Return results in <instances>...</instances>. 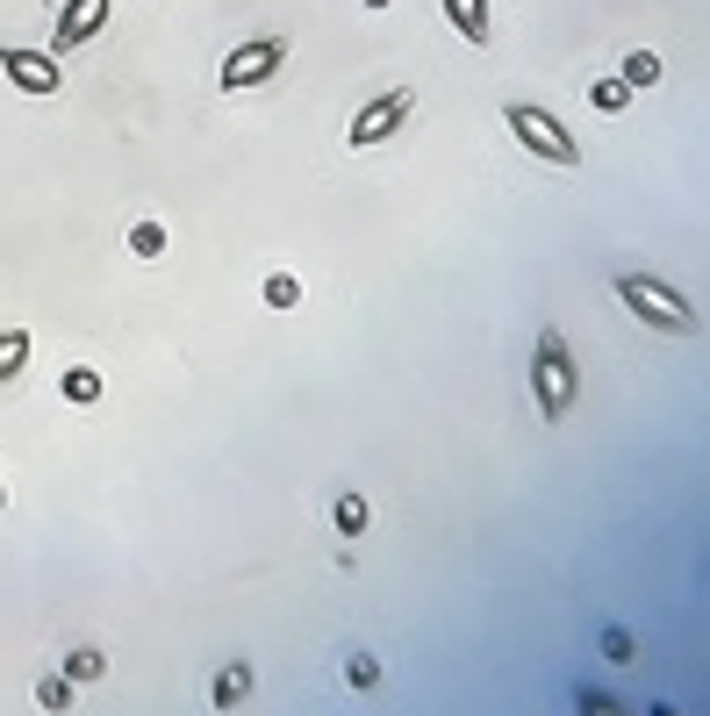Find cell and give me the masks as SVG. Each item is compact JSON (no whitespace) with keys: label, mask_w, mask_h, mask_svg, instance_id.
<instances>
[{"label":"cell","mask_w":710,"mask_h":716,"mask_svg":"<svg viewBox=\"0 0 710 716\" xmlns=\"http://www.w3.org/2000/svg\"><path fill=\"white\" fill-rule=\"evenodd\" d=\"M617 301L639 316L646 330H660V337H696V301H682L668 280H646V273H617Z\"/></svg>","instance_id":"obj_1"},{"label":"cell","mask_w":710,"mask_h":716,"mask_svg":"<svg viewBox=\"0 0 710 716\" xmlns=\"http://www.w3.org/2000/svg\"><path fill=\"white\" fill-rule=\"evenodd\" d=\"M574 351L560 330H538V351H531V387H538V416L546 423H560V416L574 409Z\"/></svg>","instance_id":"obj_2"},{"label":"cell","mask_w":710,"mask_h":716,"mask_svg":"<svg viewBox=\"0 0 710 716\" xmlns=\"http://www.w3.org/2000/svg\"><path fill=\"white\" fill-rule=\"evenodd\" d=\"M503 122H510V137H517L538 165H582V144L567 137V122H560V115H546V108H531V101H510Z\"/></svg>","instance_id":"obj_3"},{"label":"cell","mask_w":710,"mask_h":716,"mask_svg":"<svg viewBox=\"0 0 710 716\" xmlns=\"http://www.w3.org/2000/svg\"><path fill=\"white\" fill-rule=\"evenodd\" d=\"M409 115H416V94H409V86H395V94H374V101H366L359 115H352L345 144H352V151H374V144H388Z\"/></svg>","instance_id":"obj_4"},{"label":"cell","mask_w":710,"mask_h":716,"mask_svg":"<svg viewBox=\"0 0 710 716\" xmlns=\"http://www.w3.org/2000/svg\"><path fill=\"white\" fill-rule=\"evenodd\" d=\"M287 65V44L280 36H252V44H237V51L223 58V94H244V86H259V79H273V72Z\"/></svg>","instance_id":"obj_5"},{"label":"cell","mask_w":710,"mask_h":716,"mask_svg":"<svg viewBox=\"0 0 710 716\" xmlns=\"http://www.w3.org/2000/svg\"><path fill=\"white\" fill-rule=\"evenodd\" d=\"M0 72L22 86V94H36V101H51L58 86H65V72H58V58H44V51H22V44H8L0 51Z\"/></svg>","instance_id":"obj_6"},{"label":"cell","mask_w":710,"mask_h":716,"mask_svg":"<svg viewBox=\"0 0 710 716\" xmlns=\"http://www.w3.org/2000/svg\"><path fill=\"white\" fill-rule=\"evenodd\" d=\"M94 29H108V0H65V15H58V29H51V58L94 44Z\"/></svg>","instance_id":"obj_7"},{"label":"cell","mask_w":710,"mask_h":716,"mask_svg":"<svg viewBox=\"0 0 710 716\" xmlns=\"http://www.w3.org/2000/svg\"><path fill=\"white\" fill-rule=\"evenodd\" d=\"M438 8H445V22L467 36L474 51H488V29H495V22H488V0H438Z\"/></svg>","instance_id":"obj_8"},{"label":"cell","mask_w":710,"mask_h":716,"mask_svg":"<svg viewBox=\"0 0 710 716\" xmlns=\"http://www.w3.org/2000/svg\"><path fill=\"white\" fill-rule=\"evenodd\" d=\"M58 387H65V402H72V409H94V402H101V373H94V366H72V373L58 380Z\"/></svg>","instance_id":"obj_9"},{"label":"cell","mask_w":710,"mask_h":716,"mask_svg":"<svg viewBox=\"0 0 710 716\" xmlns=\"http://www.w3.org/2000/svg\"><path fill=\"white\" fill-rule=\"evenodd\" d=\"M29 366V330H0V387Z\"/></svg>","instance_id":"obj_10"},{"label":"cell","mask_w":710,"mask_h":716,"mask_svg":"<svg viewBox=\"0 0 710 716\" xmlns=\"http://www.w3.org/2000/svg\"><path fill=\"white\" fill-rule=\"evenodd\" d=\"M589 108H596V115H624V108H632V86H624V79H596Z\"/></svg>","instance_id":"obj_11"},{"label":"cell","mask_w":710,"mask_h":716,"mask_svg":"<svg viewBox=\"0 0 710 716\" xmlns=\"http://www.w3.org/2000/svg\"><path fill=\"white\" fill-rule=\"evenodd\" d=\"M252 695V666H223L216 674V709H230V702H244Z\"/></svg>","instance_id":"obj_12"},{"label":"cell","mask_w":710,"mask_h":716,"mask_svg":"<svg viewBox=\"0 0 710 716\" xmlns=\"http://www.w3.org/2000/svg\"><path fill=\"white\" fill-rule=\"evenodd\" d=\"M259 294H266V308H302V280L295 273H273Z\"/></svg>","instance_id":"obj_13"},{"label":"cell","mask_w":710,"mask_h":716,"mask_svg":"<svg viewBox=\"0 0 710 716\" xmlns=\"http://www.w3.org/2000/svg\"><path fill=\"white\" fill-rule=\"evenodd\" d=\"M660 79V58L653 51H632L624 58V86H632V94H639V86H653Z\"/></svg>","instance_id":"obj_14"},{"label":"cell","mask_w":710,"mask_h":716,"mask_svg":"<svg viewBox=\"0 0 710 716\" xmlns=\"http://www.w3.org/2000/svg\"><path fill=\"white\" fill-rule=\"evenodd\" d=\"M130 251L158 258V251H166V222H137V230H130Z\"/></svg>","instance_id":"obj_15"},{"label":"cell","mask_w":710,"mask_h":716,"mask_svg":"<svg viewBox=\"0 0 710 716\" xmlns=\"http://www.w3.org/2000/svg\"><path fill=\"white\" fill-rule=\"evenodd\" d=\"M338 530H345V538L366 530V495H338Z\"/></svg>","instance_id":"obj_16"},{"label":"cell","mask_w":710,"mask_h":716,"mask_svg":"<svg viewBox=\"0 0 710 716\" xmlns=\"http://www.w3.org/2000/svg\"><path fill=\"white\" fill-rule=\"evenodd\" d=\"M345 681H352V688H374V681H381V666H374V652H352V659H345Z\"/></svg>","instance_id":"obj_17"},{"label":"cell","mask_w":710,"mask_h":716,"mask_svg":"<svg viewBox=\"0 0 710 716\" xmlns=\"http://www.w3.org/2000/svg\"><path fill=\"white\" fill-rule=\"evenodd\" d=\"M632 652H639V645H632V631H603V659L610 666H632Z\"/></svg>","instance_id":"obj_18"},{"label":"cell","mask_w":710,"mask_h":716,"mask_svg":"<svg viewBox=\"0 0 710 716\" xmlns=\"http://www.w3.org/2000/svg\"><path fill=\"white\" fill-rule=\"evenodd\" d=\"M65 695H72L65 681H44V688H36V702H44V709H65Z\"/></svg>","instance_id":"obj_19"},{"label":"cell","mask_w":710,"mask_h":716,"mask_svg":"<svg viewBox=\"0 0 710 716\" xmlns=\"http://www.w3.org/2000/svg\"><path fill=\"white\" fill-rule=\"evenodd\" d=\"M582 716H617V709H610V702L596 695V688H582Z\"/></svg>","instance_id":"obj_20"},{"label":"cell","mask_w":710,"mask_h":716,"mask_svg":"<svg viewBox=\"0 0 710 716\" xmlns=\"http://www.w3.org/2000/svg\"><path fill=\"white\" fill-rule=\"evenodd\" d=\"M359 8H395V0H359Z\"/></svg>","instance_id":"obj_21"},{"label":"cell","mask_w":710,"mask_h":716,"mask_svg":"<svg viewBox=\"0 0 710 716\" xmlns=\"http://www.w3.org/2000/svg\"><path fill=\"white\" fill-rule=\"evenodd\" d=\"M0 502H8V487H0Z\"/></svg>","instance_id":"obj_22"}]
</instances>
